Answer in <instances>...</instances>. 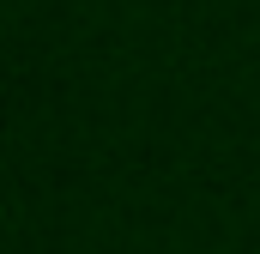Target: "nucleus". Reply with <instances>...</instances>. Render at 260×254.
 <instances>
[]
</instances>
